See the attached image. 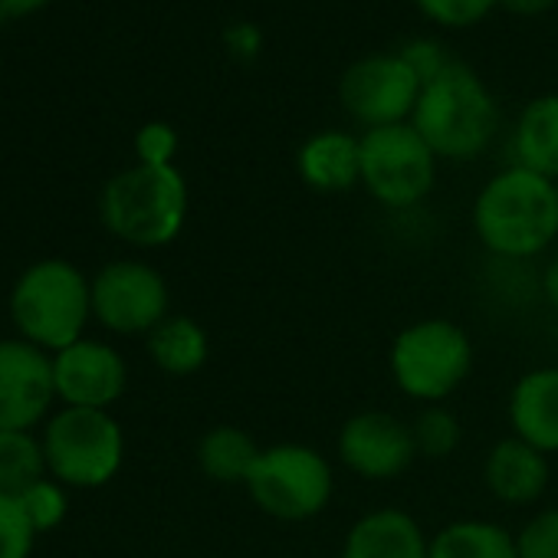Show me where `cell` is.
<instances>
[{
  "instance_id": "21",
  "label": "cell",
  "mask_w": 558,
  "mask_h": 558,
  "mask_svg": "<svg viewBox=\"0 0 558 558\" xmlns=\"http://www.w3.org/2000/svg\"><path fill=\"white\" fill-rule=\"evenodd\" d=\"M427 558H519L515 538L502 532L496 522L463 519L450 522L430 538Z\"/></svg>"
},
{
  "instance_id": "28",
  "label": "cell",
  "mask_w": 558,
  "mask_h": 558,
  "mask_svg": "<svg viewBox=\"0 0 558 558\" xmlns=\"http://www.w3.org/2000/svg\"><path fill=\"white\" fill-rule=\"evenodd\" d=\"M142 165H171V155L178 148V135L165 122H151L135 138Z\"/></svg>"
},
{
  "instance_id": "5",
  "label": "cell",
  "mask_w": 558,
  "mask_h": 558,
  "mask_svg": "<svg viewBox=\"0 0 558 558\" xmlns=\"http://www.w3.org/2000/svg\"><path fill=\"white\" fill-rule=\"evenodd\" d=\"M473 368V345L466 332L447 319H424L408 326L391 349V372L404 395L440 401L453 395Z\"/></svg>"
},
{
  "instance_id": "15",
  "label": "cell",
  "mask_w": 558,
  "mask_h": 558,
  "mask_svg": "<svg viewBox=\"0 0 558 558\" xmlns=\"http://www.w3.org/2000/svg\"><path fill=\"white\" fill-rule=\"evenodd\" d=\"M486 486L496 499L509 502V506H525L535 502L545 486H548V460L542 450L529 447L519 437L499 440L483 466Z\"/></svg>"
},
{
  "instance_id": "14",
  "label": "cell",
  "mask_w": 558,
  "mask_h": 558,
  "mask_svg": "<svg viewBox=\"0 0 558 558\" xmlns=\"http://www.w3.org/2000/svg\"><path fill=\"white\" fill-rule=\"evenodd\" d=\"M509 421L519 440L542 453H558V368L519 378L509 398Z\"/></svg>"
},
{
  "instance_id": "18",
  "label": "cell",
  "mask_w": 558,
  "mask_h": 558,
  "mask_svg": "<svg viewBox=\"0 0 558 558\" xmlns=\"http://www.w3.org/2000/svg\"><path fill=\"white\" fill-rule=\"evenodd\" d=\"M515 165L548 181L558 178V96H542L525 106L512 135Z\"/></svg>"
},
{
  "instance_id": "10",
  "label": "cell",
  "mask_w": 558,
  "mask_h": 558,
  "mask_svg": "<svg viewBox=\"0 0 558 558\" xmlns=\"http://www.w3.org/2000/svg\"><path fill=\"white\" fill-rule=\"evenodd\" d=\"M421 80L401 57H368L345 70L342 106L368 129L401 125L421 99Z\"/></svg>"
},
{
  "instance_id": "24",
  "label": "cell",
  "mask_w": 558,
  "mask_h": 558,
  "mask_svg": "<svg viewBox=\"0 0 558 558\" xmlns=\"http://www.w3.org/2000/svg\"><path fill=\"white\" fill-rule=\"evenodd\" d=\"M37 529L31 525L21 499L0 496V558H31Z\"/></svg>"
},
{
  "instance_id": "3",
  "label": "cell",
  "mask_w": 558,
  "mask_h": 558,
  "mask_svg": "<svg viewBox=\"0 0 558 558\" xmlns=\"http://www.w3.org/2000/svg\"><path fill=\"white\" fill-rule=\"evenodd\" d=\"M496 106L486 86L460 63H450L421 89L414 106V132L437 158H473L496 135Z\"/></svg>"
},
{
  "instance_id": "22",
  "label": "cell",
  "mask_w": 558,
  "mask_h": 558,
  "mask_svg": "<svg viewBox=\"0 0 558 558\" xmlns=\"http://www.w3.org/2000/svg\"><path fill=\"white\" fill-rule=\"evenodd\" d=\"M47 473L44 444L31 430H0V496L21 499Z\"/></svg>"
},
{
  "instance_id": "30",
  "label": "cell",
  "mask_w": 558,
  "mask_h": 558,
  "mask_svg": "<svg viewBox=\"0 0 558 558\" xmlns=\"http://www.w3.org/2000/svg\"><path fill=\"white\" fill-rule=\"evenodd\" d=\"M506 11L512 14H525V17H535V14H545L548 8H555L558 0H496Z\"/></svg>"
},
{
  "instance_id": "29",
  "label": "cell",
  "mask_w": 558,
  "mask_h": 558,
  "mask_svg": "<svg viewBox=\"0 0 558 558\" xmlns=\"http://www.w3.org/2000/svg\"><path fill=\"white\" fill-rule=\"evenodd\" d=\"M401 60L417 73L421 86L434 83V80L450 66V60L444 57V50H440L437 44H430V40H417V44H411V47L401 53Z\"/></svg>"
},
{
  "instance_id": "20",
  "label": "cell",
  "mask_w": 558,
  "mask_h": 558,
  "mask_svg": "<svg viewBox=\"0 0 558 558\" xmlns=\"http://www.w3.org/2000/svg\"><path fill=\"white\" fill-rule=\"evenodd\" d=\"M259 453L256 440L240 427H214L197 444V463L217 483H246Z\"/></svg>"
},
{
  "instance_id": "7",
  "label": "cell",
  "mask_w": 558,
  "mask_h": 558,
  "mask_svg": "<svg viewBox=\"0 0 558 558\" xmlns=\"http://www.w3.org/2000/svg\"><path fill=\"white\" fill-rule=\"evenodd\" d=\"M253 502L287 522L313 519L329 506L332 496V470L326 457L303 444H276L259 453L253 473L243 483Z\"/></svg>"
},
{
  "instance_id": "19",
  "label": "cell",
  "mask_w": 558,
  "mask_h": 558,
  "mask_svg": "<svg viewBox=\"0 0 558 558\" xmlns=\"http://www.w3.org/2000/svg\"><path fill=\"white\" fill-rule=\"evenodd\" d=\"M148 355L168 375H194L207 362V336L187 316H171L148 332Z\"/></svg>"
},
{
  "instance_id": "12",
  "label": "cell",
  "mask_w": 558,
  "mask_h": 558,
  "mask_svg": "<svg viewBox=\"0 0 558 558\" xmlns=\"http://www.w3.org/2000/svg\"><path fill=\"white\" fill-rule=\"evenodd\" d=\"M339 453L352 473L365 480H391L414 463L417 444L411 424L385 411H365L345 421Z\"/></svg>"
},
{
  "instance_id": "16",
  "label": "cell",
  "mask_w": 558,
  "mask_h": 558,
  "mask_svg": "<svg viewBox=\"0 0 558 558\" xmlns=\"http://www.w3.org/2000/svg\"><path fill=\"white\" fill-rule=\"evenodd\" d=\"M430 542L424 529L401 509H378L362 515L342 548V558H427Z\"/></svg>"
},
{
  "instance_id": "25",
  "label": "cell",
  "mask_w": 558,
  "mask_h": 558,
  "mask_svg": "<svg viewBox=\"0 0 558 558\" xmlns=\"http://www.w3.org/2000/svg\"><path fill=\"white\" fill-rule=\"evenodd\" d=\"M21 506H24V512H27V519H31V525L37 532H50L66 519V496L50 480H40L37 486H31L21 496Z\"/></svg>"
},
{
  "instance_id": "13",
  "label": "cell",
  "mask_w": 558,
  "mask_h": 558,
  "mask_svg": "<svg viewBox=\"0 0 558 558\" xmlns=\"http://www.w3.org/2000/svg\"><path fill=\"white\" fill-rule=\"evenodd\" d=\"M125 362L112 345L80 339L76 345L53 355L57 395L66 408H96L106 411L125 391Z\"/></svg>"
},
{
  "instance_id": "26",
  "label": "cell",
  "mask_w": 558,
  "mask_h": 558,
  "mask_svg": "<svg viewBox=\"0 0 558 558\" xmlns=\"http://www.w3.org/2000/svg\"><path fill=\"white\" fill-rule=\"evenodd\" d=\"M519 558H558V509L532 515L515 535Z\"/></svg>"
},
{
  "instance_id": "11",
  "label": "cell",
  "mask_w": 558,
  "mask_h": 558,
  "mask_svg": "<svg viewBox=\"0 0 558 558\" xmlns=\"http://www.w3.org/2000/svg\"><path fill=\"white\" fill-rule=\"evenodd\" d=\"M53 398V359L27 339L0 342V430H31Z\"/></svg>"
},
{
  "instance_id": "27",
  "label": "cell",
  "mask_w": 558,
  "mask_h": 558,
  "mask_svg": "<svg viewBox=\"0 0 558 558\" xmlns=\"http://www.w3.org/2000/svg\"><path fill=\"white\" fill-rule=\"evenodd\" d=\"M496 0H417V8L444 27H470L489 14Z\"/></svg>"
},
{
  "instance_id": "6",
  "label": "cell",
  "mask_w": 558,
  "mask_h": 558,
  "mask_svg": "<svg viewBox=\"0 0 558 558\" xmlns=\"http://www.w3.org/2000/svg\"><path fill=\"white\" fill-rule=\"evenodd\" d=\"M47 470L70 486H102L109 483L125 453L122 427L109 411L66 408L47 424L44 434Z\"/></svg>"
},
{
  "instance_id": "4",
  "label": "cell",
  "mask_w": 558,
  "mask_h": 558,
  "mask_svg": "<svg viewBox=\"0 0 558 558\" xmlns=\"http://www.w3.org/2000/svg\"><path fill=\"white\" fill-rule=\"evenodd\" d=\"M187 214V187L174 165H135L102 191L106 227L135 246H165Z\"/></svg>"
},
{
  "instance_id": "32",
  "label": "cell",
  "mask_w": 558,
  "mask_h": 558,
  "mask_svg": "<svg viewBox=\"0 0 558 558\" xmlns=\"http://www.w3.org/2000/svg\"><path fill=\"white\" fill-rule=\"evenodd\" d=\"M542 293H545L548 306L558 313V256L548 263V269H545V276H542Z\"/></svg>"
},
{
  "instance_id": "2",
  "label": "cell",
  "mask_w": 558,
  "mask_h": 558,
  "mask_svg": "<svg viewBox=\"0 0 558 558\" xmlns=\"http://www.w3.org/2000/svg\"><path fill=\"white\" fill-rule=\"evenodd\" d=\"M11 316L31 345L63 352L83 339L93 316V283L66 259H40L17 279Z\"/></svg>"
},
{
  "instance_id": "23",
  "label": "cell",
  "mask_w": 558,
  "mask_h": 558,
  "mask_svg": "<svg viewBox=\"0 0 558 558\" xmlns=\"http://www.w3.org/2000/svg\"><path fill=\"white\" fill-rule=\"evenodd\" d=\"M411 430H414L417 453H424V457H447L460 444V424H457L453 411H447V408H427L411 424Z\"/></svg>"
},
{
  "instance_id": "17",
  "label": "cell",
  "mask_w": 558,
  "mask_h": 558,
  "mask_svg": "<svg viewBox=\"0 0 558 558\" xmlns=\"http://www.w3.org/2000/svg\"><path fill=\"white\" fill-rule=\"evenodd\" d=\"M300 174L316 191H349L362 181V145L345 132H323L303 145Z\"/></svg>"
},
{
  "instance_id": "8",
  "label": "cell",
  "mask_w": 558,
  "mask_h": 558,
  "mask_svg": "<svg viewBox=\"0 0 558 558\" xmlns=\"http://www.w3.org/2000/svg\"><path fill=\"white\" fill-rule=\"evenodd\" d=\"M362 145V181L388 207H411L434 187V151L414 125L368 129Z\"/></svg>"
},
{
  "instance_id": "31",
  "label": "cell",
  "mask_w": 558,
  "mask_h": 558,
  "mask_svg": "<svg viewBox=\"0 0 558 558\" xmlns=\"http://www.w3.org/2000/svg\"><path fill=\"white\" fill-rule=\"evenodd\" d=\"M230 47H233L240 57H246V53H256L259 37H256V31H253V27H240V31H233V34H230Z\"/></svg>"
},
{
  "instance_id": "33",
  "label": "cell",
  "mask_w": 558,
  "mask_h": 558,
  "mask_svg": "<svg viewBox=\"0 0 558 558\" xmlns=\"http://www.w3.org/2000/svg\"><path fill=\"white\" fill-rule=\"evenodd\" d=\"M47 0H0V14H8V17H24L37 8H44Z\"/></svg>"
},
{
  "instance_id": "9",
  "label": "cell",
  "mask_w": 558,
  "mask_h": 558,
  "mask_svg": "<svg viewBox=\"0 0 558 558\" xmlns=\"http://www.w3.org/2000/svg\"><path fill=\"white\" fill-rule=\"evenodd\" d=\"M93 316L122 336L151 332L168 319V287L158 269L138 259H116L93 279Z\"/></svg>"
},
{
  "instance_id": "1",
  "label": "cell",
  "mask_w": 558,
  "mask_h": 558,
  "mask_svg": "<svg viewBox=\"0 0 558 558\" xmlns=\"http://www.w3.org/2000/svg\"><path fill=\"white\" fill-rule=\"evenodd\" d=\"M473 223L496 256H535L558 236V184L515 165L483 187Z\"/></svg>"
}]
</instances>
